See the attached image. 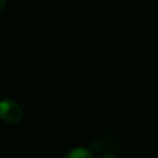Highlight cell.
Masks as SVG:
<instances>
[{
	"label": "cell",
	"mask_w": 158,
	"mask_h": 158,
	"mask_svg": "<svg viewBox=\"0 0 158 158\" xmlns=\"http://www.w3.org/2000/svg\"><path fill=\"white\" fill-rule=\"evenodd\" d=\"M0 115L2 121L7 123H17L22 118L21 106L11 99H4L0 104Z\"/></svg>",
	"instance_id": "obj_1"
},
{
	"label": "cell",
	"mask_w": 158,
	"mask_h": 158,
	"mask_svg": "<svg viewBox=\"0 0 158 158\" xmlns=\"http://www.w3.org/2000/svg\"><path fill=\"white\" fill-rule=\"evenodd\" d=\"M65 158H94V156L88 148L77 147V148H73L70 152H68Z\"/></svg>",
	"instance_id": "obj_2"
},
{
	"label": "cell",
	"mask_w": 158,
	"mask_h": 158,
	"mask_svg": "<svg viewBox=\"0 0 158 158\" xmlns=\"http://www.w3.org/2000/svg\"><path fill=\"white\" fill-rule=\"evenodd\" d=\"M101 158H120V157H116V156H112V154H106V156H104Z\"/></svg>",
	"instance_id": "obj_3"
}]
</instances>
